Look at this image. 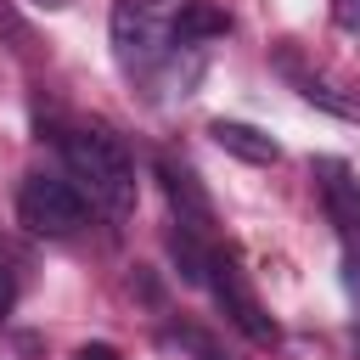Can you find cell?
<instances>
[{
    "label": "cell",
    "mask_w": 360,
    "mask_h": 360,
    "mask_svg": "<svg viewBox=\"0 0 360 360\" xmlns=\"http://www.w3.org/2000/svg\"><path fill=\"white\" fill-rule=\"evenodd\" d=\"M62 158H68V169H73V180H79V197L90 191V202H96L101 214L124 219V214L135 208V169H129L124 146H118L107 129H73V135L62 141Z\"/></svg>",
    "instance_id": "cell-1"
},
{
    "label": "cell",
    "mask_w": 360,
    "mask_h": 360,
    "mask_svg": "<svg viewBox=\"0 0 360 360\" xmlns=\"http://www.w3.org/2000/svg\"><path fill=\"white\" fill-rule=\"evenodd\" d=\"M169 6L163 0H118L112 6V51H118V68L124 73H141L152 79L163 68V56L174 51V34H169Z\"/></svg>",
    "instance_id": "cell-2"
},
{
    "label": "cell",
    "mask_w": 360,
    "mask_h": 360,
    "mask_svg": "<svg viewBox=\"0 0 360 360\" xmlns=\"http://www.w3.org/2000/svg\"><path fill=\"white\" fill-rule=\"evenodd\" d=\"M17 219H22L34 236H73V231L84 225V197H79V186H68V180L28 174L22 191H17Z\"/></svg>",
    "instance_id": "cell-3"
},
{
    "label": "cell",
    "mask_w": 360,
    "mask_h": 360,
    "mask_svg": "<svg viewBox=\"0 0 360 360\" xmlns=\"http://www.w3.org/2000/svg\"><path fill=\"white\" fill-rule=\"evenodd\" d=\"M208 287H214V298H219V309L259 343V349H270L276 338H281V326L264 315V304L253 298V287H248V276H242V264L231 259V253H208Z\"/></svg>",
    "instance_id": "cell-4"
},
{
    "label": "cell",
    "mask_w": 360,
    "mask_h": 360,
    "mask_svg": "<svg viewBox=\"0 0 360 360\" xmlns=\"http://www.w3.org/2000/svg\"><path fill=\"white\" fill-rule=\"evenodd\" d=\"M315 180H321L326 214H332V225L343 231L349 253H360V180H354L338 158H321V163H315Z\"/></svg>",
    "instance_id": "cell-5"
},
{
    "label": "cell",
    "mask_w": 360,
    "mask_h": 360,
    "mask_svg": "<svg viewBox=\"0 0 360 360\" xmlns=\"http://www.w3.org/2000/svg\"><path fill=\"white\" fill-rule=\"evenodd\" d=\"M158 180H163V191H169V202H174V214H180V231L202 236V231L214 225V202H208V191L197 186V174H191L186 163H174V158H158Z\"/></svg>",
    "instance_id": "cell-6"
},
{
    "label": "cell",
    "mask_w": 360,
    "mask_h": 360,
    "mask_svg": "<svg viewBox=\"0 0 360 360\" xmlns=\"http://www.w3.org/2000/svg\"><path fill=\"white\" fill-rule=\"evenodd\" d=\"M208 135H214V146H219V152H231V158H242V163H259V169L281 158V146H276L264 129L242 124V118H214V124H208Z\"/></svg>",
    "instance_id": "cell-7"
},
{
    "label": "cell",
    "mask_w": 360,
    "mask_h": 360,
    "mask_svg": "<svg viewBox=\"0 0 360 360\" xmlns=\"http://www.w3.org/2000/svg\"><path fill=\"white\" fill-rule=\"evenodd\" d=\"M169 34H174V45H202V39L231 34V17H225L219 6H208V0H186V6H174Z\"/></svg>",
    "instance_id": "cell-8"
},
{
    "label": "cell",
    "mask_w": 360,
    "mask_h": 360,
    "mask_svg": "<svg viewBox=\"0 0 360 360\" xmlns=\"http://www.w3.org/2000/svg\"><path fill=\"white\" fill-rule=\"evenodd\" d=\"M298 90H304V101H309V107H326V112H338V118H360V101H354V96H343L338 84L315 79V73H304V79H298Z\"/></svg>",
    "instance_id": "cell-9"
},
{
    "label": "cell",
    "mask_w": 360,
    "mask_h": 360,
    "mask_svg": "<svg viewBox=\"0 0 360 360\" xmlns=\"http://www.w3.org/2000/svg\"><path fill=\"white\" fill-rule=\"evenodd\" d=\"M332 22L343 34H360V0H332Z\"/></svg>",
    "instance_id": "cell-10"
},
{
    "label": "cell",
    "mask_w": 360,
    "mask_h": 360,
    "mask_svg": "<svg viewBox=\"0 0 360 360\" xmlns=\"http://www.w3.org/2000/svg\"><path fill=\"white\" fill-rule=\"evenodd\" d=\"M11 304H17V270H11V264H0V321L11 315Z\"/></svg>",
    "instance_id": "cell-11"
},
{
    "label": "cell",
    "mask_w": 360,
    "mask_h": 360,
    "mask_svg": "<svg viewBox=\"0 0 360 360\" xmlns=\"http://www.w3.org/2000/svg\"><path fill=\"white\" fill-rule=\"evenodd\" d=\"M73 360H124V354H118L112 343H84V349H79Z\"/></svg>",
    "instance_id": "cell-12"
},
{
    "label": "cell",
    "mask_w": 360,
    "mask_h": 360,
    "mask_svg": "<svg viewBox=\"0 0 360 360\" xmlns=\"http://www.w3.org/2000/svg\"><path fill=\"white\" fill-rule=\"evenodd\" d=\"M45 6H68V0H45Z\"/></svg>",
    "instance_id": "cell-13"
},
{
    "label": "cell",
    "mask_w": 360,
    "mask_h": 360,
    "mask_svg": "<svg viewBox=\"0 0 360 360\" xmlns=\"http://www.w3.org/2000/svg\"><path fill=\"white\" fill-rule=\"evenodd\" d=\"M354 360H360V338H354Z\"/></svg>",
    "instance_id": "cell-14"
},
{
    "label": "cell",
    "mask_w": 360,
    "mask_h": 360,
    "mask_svg": "<svg viewBox=\"0 0 360 360\" xmlns=\"http://www.w3.org/2000/svg\"><path fill=\"white\" fill-rule=\"evenodd\" d=\"M214 360H219V354H214Z\"/></svg>",
    "instance_id": "cell-15"
}]
</instances>
